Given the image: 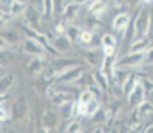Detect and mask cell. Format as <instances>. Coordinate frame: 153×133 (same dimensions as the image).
<instances>
[{"instance_id":"obj_36","label":"cell","mask_w":153,"mask_h":133,"mask_svg":"<svg viewBox=\"0 0 153 133\" xmlns=\"http://www.w3.org/2000/svg\"><path fill=\"white\" fill-rule=\"evenodd\" d=\"M103 50V56L105 59H110V57H115L117 54V47H108V49H102Z\"/></svg>"},{"instance_id":"obj_38","label":"cell","mask_w":153,"mask_h":133,"mask_svg":"<svg viewBox=\"0 0 153 133\" xmlns=\"http://www.w3.org/2000/svg\"><path fill=\"white\" fill-rule=\"evenodd\" d=\"M5 119H9V112L5 109V105L0 104V121H5Z\"/></svg>"},{"instance_id":"obj_1","label":"cell","mask_w":153,"mask_h":133,"mask_svg":"<svg viewBox=\"0 0 153 133\" xmlns=\"http://www.w3.org/2000/svg\"><path fill=\"white\" fill-rule=\"evenodd\" d=\"M134 24V38H146L152 28V14L148 9H141L136 16V19L132 21Z\"/></svg>"},{"instance_id":"obj_35","label":"cell","mask_w":153,"mask_h":133,"mask_svg":"<svg viewBox=\"0 0 153 133\" xmlns=\"http://www.w3.org/2000/svg\"><path fill=\"white\" fill-rule=\"evenodd\" d=\"M76 114L77 116H81V118H86V104L76 102Z\"/></svg>"},{"instance_id":"obj_29","label":"cell","mask_w":153,"mask_h":133,"mask_svg":"<svg viewBox=\"0 0 153 133\" xmlns=\"http://www.w3.org/2000/svg\"><path fill=\"white\" fill-rule=\"evenodd\" d=\"M65 133H83V125L79 119H72L65 126Z\"/></svg>"},{"instance_id":"obj_24","label":"cell","mask_w":153,"mask_h":133,"mask_svg":"<svg viewBox=\"0 0 153 133\" xmlns=\"http://www.w3.org/2000/svg\"><path fill=\"white\" fill-rule=\"evenodd\" d=\"M139 85H141V88L145 90L146 95H153V80L148 76H139L138 78Z\"/></svg>"},{"instance_id":"obj_39","label":"cell","mask_w":153,"mask_h":133,"mask_svg":"<svg viewBox=\"0 0 153 133\" xmlns=\"http://www.w3.org/2000/svg\"><path fill=\"white\" fill-rule=\"evenodd\" d=\"M145 64H153V47H150V50L145 54Z\"/></svg>"},{"instance_id":"obj_41","label":"cell","mask_w":153,"mask_h":133,"mask_svg":"<svg viewBox=\"0 0 153 133\" xmlns=\"http://www.w3.org/2000/svg\"><path fill=\"white\" fill-rule=\"evenodd\" d=\"M143 133H153V123H152V125H148V126H146V128H145V131H143Z\"/></svg>"},{"instance_id":"obj_21","label":"cell","mask_w":153,"mask_h":133,"mask_svg":"<svg viewBox=\"0 0 153 133\" xmlns=\"http://www.w3.org/2000/svg\"><path fill=\"white\" fill-rule=\"evenodd\" d=\"M28 5L21 2V0H16V2H10V16L12 17H22L24 12H26Z\"/></svg>"},{"instance_id":"obj_11","label":"cell","mask_w":153,"mask_h":133,"mask_svg":"<svg viewBox=\"0 0 153 133\" xmlns=\"http://www.w3.org/2000/svg\"><path fill=\"white\" fill-rule=\"evenodd\" d=\"M52 45H53V49L59 52V56H60V54H67V52L72 50V42H71L65 35L55 36V38L52 40Z\"/></svg>"},{"instance_id":"obj_26","label":"cell","mask_w":153,"mask_h":133,"mask_svg":"<svg viewBox=\"0 0 153 133\" xmlns=\"http://www.w3.org/2000/svg\"><path fill=\"white\" fill-rule=\"evenodd\" d=\"M2 36L9 42L10 47H16V45L19 43V35H17V31H14V29H7V31H4Z\"/></svg>"},{"instance_id":"obj_17","label":"cell","mask_w":153,"mask_h":133,"mask_svg":"<svg viewBox=\"0 0 153 133\" xmlns=\"http://www.w3.org/2000/svg\"><path fill=\"white\" fill-rule=\"evenodd\" d=\"M14 81H16L14 73H5L4 76L0 78V95H5V93H9V90L12 88Z\"/></svg>"},{"instance_id":"obj_5","label":"cell","mask_w":153,"mask_h":133,"mask_svg":"<svg viewBox=\"0 0 153 133\" xmlns=\"http://www.w3.org/2000/svg\"><path fill=\"white\" fill-rule=\"evenodd\" d=\"M22 19H24L26 28L38 31V28H40V23H42V14H40V12L33 7V4H29L28 9H26V12H24V16H22Z\"/></svg>"},{"instance_id":"obj_18","label":"cell","mask_w":153,"mask_h":133,"mask_svg":"<svg viewBox=\"0 0 153 133\" xmlns=\"http://www.w3.org/2000/svg\"><path fill=\"white\" fill-rule=\"evenodd\" d=\"M74 114H76V102L74 100H69V102H65L64 105L59 107V116L64 119H71Z\"/></svg>"},{"instance_id":"obj_22","label":"cell","mask_w":153,"mask_h":133,"mask_svg":"<svg viewBox=\"0 0 153 133\" xmlns=\"http://www.w3.org/2000/svg\"><path fill=\"white\" fill-rule=\"evenodd\" d=\"M107 4L105 2H91L90 7H88V12L93 16H97V17H102V14H103L105 11H107Z\"/></svg>"},{"instance_id":"obj_7","label":"cell","mask_w":153,"mask_h":133,"mask_svg":"<svg viewBox=\"0 0 153 133\" xmlns=\"http://www.w3.org/2000/svg\"><path fill=\"white\" fill-rule=\"evenodd\" d=\"M83 73H84L83 68H81V66H76V68H72V69L62 73V74L55 80V83L57 85H74Z\"/></svg>"},{"instance_id":"obj_15","label":"cell","mask_w":153,"mask_h":133,"mask_svg":"<svg viewBox=\"0 0 153 133\" xmlns=\"http://www.w3.org/2000/svg\"><path fill=\"white\" fill-rule=\"evenodd\" d=\"M81 2H69V5H67V9H65V12H64V17H65V23L67 21H74L77 16H79V12H81Z\"/></svg>"},{"instance_id":"obj_27","label":"cell","mask_w":153,"mask_h":133,"mask_svg":"<svg viewBox=\"0 0 153 133\" xmlns=\"http://www.w3.org/2000/svg\"><path fill=\"white\" fill-rule=\"evenodd\" d=\"M100 43H102V49L117 47V40H115V36L110 35V33H105V35H102V40H100Z\"/></svg>"},{"instance_id":"obj_33","label":"cell","mask_w":153,"mask_h":133,"mask_svg":"<svg viewBox=\"0 0 153 133\" xmlns=\"http://www.w3.org/2000/svg\"><path fill=\"white\" fill-rule=\"evenodd\" d=\"M67 5H69V2H53V14L55 16H64Z\"/></svg>"},{"instance_id":"obj_28","label":"cell","mask_w":153,"mask_h":133,"mask_svg":"<svg viewBox=\"0 0 153 133\" xmlns=\"http://www.w3.org/2000/svg\"><path fill=\"white\" fill-rule=\"evenodd\" d=\"M138 111H139L141 119L148 118V116H152V114H153V104H152V102H148V100H145V102L138 107Z\"/></svg>"},{"instance_id":"obj_12","label":"cell","mask_w":153,"mask_h":133,"mask_svg":"<svg viewBox=\"0 0 153 133\" xmlns=\"http://www.w3.org/2000/svg\"><path fill=\"white\" fill-rule=\"evenodd\" d=\"M26 71H28L29 76H40L43 74V71H45V59H40V57H35V59H31L26 66Z\"/></svg>"},{"instance_id":"obj_8","label":"cell","mask_w":153,"mask_h":133,"mask_svg":"<svg viewBox=\"0 0 153 133\" xmlns=\"http://www.w3.org/2000/svg\"><path fill=\"white\" fill-rule=\"evenodd\" d=\"M59 121H60V116H59V112L53 111V109H48V111H45L40 116V126L42 128H47V130H55L57 126H59Z\"/></svg>"},{"instance_id":"obj_19","label":"cell","mask_w":153,"mask_h":133,"mask_svg":"<svg viewBox=\"0 0 153 133\" xmlns=\"http://www.w3.org/2000/svg\"><path fill=\"white\" fill-rule=\"evenodd\" d=\"M74 85H76V86H83L84 90H86V88H91V86H95V76H93V73L84 71Z\"/></svg>"},{"instance_id":"obj_40","label":"cell","mask_w":153,"mask_h":133,"mask_svg":"<svg viewBox=\"0 0 153 133\" xmlns=\"http://www.w3.org/2000/svg\"><path fill=\"white\" fill-rule=\"evenodd\" d=\"M35 133H52V131H50V130H47V128H42V126H40Z\"/></svg>"},{"instance_id":"obj_32","label":"cell","mask_w":153,"mask_h":133,"mask_svg":"<svg viewBox=\"0 0 153 133\" xmlns=\"http://www.w3.org/2000/svg\"><path fill=\"white\" fill-rule=\"evenodd\" d=\"M77 42L81 43V45H90V43L93 42V31H91V29H83Z\"/></svg>"},{"instance_id":"obj_9","label":"cell","mask_w":153,"mask_h":133,"mask_svg":"<svg viewBox=\"0 0 153 133\" xmlns=\"http://www.w3.org/2000/svg\"><path fill=\"white\" fill-rule=\"evenodd\" d=\"M129 24H131V16L127 14V12H120V14H117L114 17L112 29L115 33H126V29L129 28Z\"/></svg>"},{"instance_id":"obj_37","label":"cell","mask_w":153,"mask_h":133,"mask_svg":"<svg viewBox=\"0 0 153 133\" xmlns=\"http://www.w3.org/2000/svg\"><path fill=\"white\" fill-rule=\"evenodd\" d=\"M10 49V45H9V42L4 38V36L0 35V52H5V50Z\"/></svg>"},{"instance_id":"obj_3","label":"cell","mask_w":153,"mask_h":133,"mask_svg":"<svg viewBox=\"0 0 153 133\" xmlns=\"http://www.w3.org/2000/svg\"><path fill=\"white\" fill-rule=\"evenodd\" d=\"M28 116H29L28 98H26V95H21L19 98H16L14 104H12V118H14L16 121L22 123V121L28 119Z\"/></svg>"},{"instance_id":"obj_34","label":"cell","mask_w":153,"mask_h":133,"mask_svg":"<svg viewBox=\"0 0 153 133\" xmlns=\"http://www.w3.org/2000/svg\"><path fill=\"white\" fill-rule=\"evenodd\" d=\"M9 62H10V54H9V50L0 52V68H5Z\"/></svg>"},{"instance_id":"obj_30","label":"cell","mask_w":153,"mask_h":133,"mask_svg":"<svg viewBox=\"0 0 153 133\" xmlns=\"http://www.w3.org/2000/svg\"><path fill=\"white\" fill-rule=\"evenodd\" d=\"M136 85H138V78H136V74H131V76H129V80L126 81V85L122 86V92H124L126 95H129V93L136 88Z\"/></svg>"},{"instance_id":"obj_4","label":"cell","mask_w":153,"mask_h":133,"mask_svg":"<svg viewBox=\"0 0 153 133\" xmlns=\"http://www.w3.org/2000/svg\"><path fill=\"white\" fill-rule=\"evenodd\" d=\"M143 64H145V54H127V56L117 59L114 62V66L127 69V68H138V66H143Z\"/></svg>"},{"instance_id":"obj_44","label":"cell","mask_w":153,"mask_h":133,"mask_svg":"<svg viewBox=\"0 0 153 133\" xmlns=\"http://www.w3.org/2000/svg\"><path fill=\"white\" fill-rule=\"evenodd\" d=\"M97 131V130H95V128H91V130H86V131H83V133H95Z\"/></svg>"},{"instance_id":"obj_42","label":"cell","mask_w":153,"mask_h":133,"mask_svg":"<svg viewBox=\"0 0 153 133\" xmlns=\"http://www.w3.org/2000/svg\"><path fill=\"white\" fill-rule=\"evenodd\" d=\"M117 133H127V126H124V128H120Z\"/></svg>"},{"instance_id":"obj_31","label":"cell","mask_w":153,"mask_h":133,"mask_svg":"<svg viewBox=\"0 0 153 133\" xmlns=\"http://www.w3.org/2000/svg\"><path fill=\"white\" fill-rule=\"evenodd\" d=\"M95 98H97V95H95L90 88H86V90H83L79 93V100H77V102H81V104H90L91 100H95Z\"/></svg>"},{"instance_id":"obj_25","label":"cell","mask_w":153,"mask_h":133,"mask_svg":"<svg viewBox=\"0 0 153 133\" xmlns=\"http://www.w3.org/2000/svg\"><path fill=\"white\" fill-rule=\"evenodd\" d=\"M102 109V105H100V100L95 98V100H91L90 104H86V118H93L98 111Z\"/></svg>"},{"instance_id":"obj_20","label":"cell","mask_w":153,"mask_h":133,"mask_svg":"<svg viewBox=\"0 0 153 133\" xmlns=\"http://www.w3.org/2000/svg\"><path fill=\"white\" fill-rule=\"evenodd\" d=\"M50 81L52 80H48L47 76H43V74H40V76L35 78V90L38 92V93H47V90H48L50 86Z\"/></svg>"},{"instance_id":"obj_13","label":"cell","mask_w":153,"mask_h":133,"mask_svg":"<svg viewBox=\"0 0 153 133\" xmlns=\"http://www.w3.org/2000/svg\"><path fill=\"white\" fill-rule=\"evenodd\" d=\"M150 47H152V43H150L148 36L146 38H134V42L129 47V54H146Z\"/></svg>"},{"instance_id":"obj_45","label":"cell","mask_w":153,"mask_h":133,"mask_svg":"<svg viewBox=\"0 0 153 133\" xmlns=\"http://www.w3.org/2000/svg\"><path fill=\"white\" fill-rule=\"evenodd\" d=\"M98 133H108V131H98Z\"/></svg>"},{"instance_id":"obj_10","label":"cell","mask_w":153,"mask_h":133,"mask_svg":"<svg viewBox=\"0 0 153 133\" xmlns=\"http://www.w3.org/2000/svg\"><path fill=\"white\" fill-rule=\"evenodd\" d=\"M145 98H146V93H145V90L141 88V85H139V81H138L136 88L127 95V104L131 105L132 109H136V107H139V105L145 102Z\"/></svg>"},{"instance_id":"obj_2","label":"cell","mask_w":153,"mask_h":133,"mask_svg":"<svg viewBox=\"0 0 153 133\" xmlns=\"http://www.w3.org/2000/svg\"><path fill=\"white\" fill-rule=\"evenodd\" d=\"M83 57H84V61L90 64V66H93L97 71H102L103 66L107 64V59H105L102 49H84Z\"/></svg>"},{"instance_id":"obj_43","label":"cell","mask_w":153,"mask_h":133,"mask_svg":"<svg viewBox=\"0 0 153 133\" xmlns=\"http://www.w3.org/2000/svg\"><path fill=\"white\" fill-rule=\"evenodd\" d=\"M4 74H5V68H0V78L4 76Z\"/></svg>"},{"instance_id":"obj_14","label":"cell","mask_w":153,"mask_h":133,"mask_svg":"<svg viewBox=\"0 0 153 133\" xmlns=\"http://www.w3.org/2000/svg\"><path fill=\"white\" fill-rule=\"evenodd\" d=\"M110 76L112 80H114V83L119 85V86H124L126 81L129 80V73H127V69H122V68H115V66H112V71H110Z\"/></svg>"},{"instance_id":"obj_6","label":"cell","mask_w":153,"mask_h":133,"mask_svg":"<svg viewBox=\"0 0 153 133\" xmlns=\"http://www.w3.org/2000/svg\"><path fill=\"white\" fill-rule=\"evenodd\" d=\"M21 47H22V50L28 54V56H31L33 59L35 57H40V59H45V49H43L40 43L36 42V40H33V38H26V40H22V43H21Z\"/></svg>"},{"instance_id":"obj_16","label":"cell","mask_w":153,"mask_h":133,"mask_svg":"<svg viewBox=\"0 0 153 133\" xmlns=\"http://www.w3.org/2000/svg\"><path fill=\"white\" fill-rule=\"evenodd\" d=\"M93 76H95V86H98L102 92L108 90V85H110L108 74H105L103 71H93Z\"/></svg>"},{"instance_id":"obj_23","label":"cell","mask_w":153,"mask_h":133,"mask_svg":"<svg viewBox=\"0 0 153 133\" xmlns=\"http://www.w3.org/2000/svg\"><path fill=\"white\" fill-rule=\"evenodd\" d=\"M81 31H83V28H79V26H76V24H67V29H65V36L69 38L71 42H77L79 40V36H81Z\"/></svg>"}]
</instances>
